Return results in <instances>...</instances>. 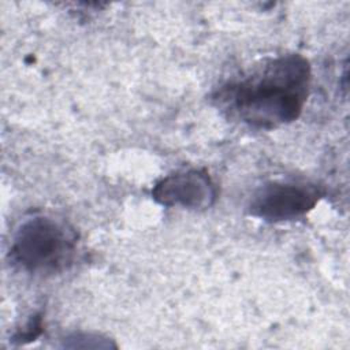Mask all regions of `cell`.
<instances>
[{"mask_svg": "<svg viewBox=\"0 0 350 350\" xmlns=\"http://www.w3.org/2000/svg\"><path fill=\"white\" fill-rule=\"evenodd\" d=\"M310 64L299 53L268 57L221 83L212 98L230 119L257 130L294 122L310 88Z\"/></svg>", "mask_w": 350, "mask_h": 350, "instance_id": "6da1fadb", "label": "cell"}, {"mask_svg": "<svg viewBox=\"0 0 350 350\" xmlns=\"http://www.w3.org/2000/svg\"><path fill=\"white\" fill-rule=\"evenodd\" d=\"M77 246L75 232L63 221L49 216H33L16 228L10 260L29 273H53L72 258Z\"/></svg>", "mask_w": 350, "mask_h": 350, "instance_id": "7a4b0ae2", "label": "cell"}, {"mask_svg": "<svg viewBox=\"0 0 350 350\" xmlns=\"http://www.w3.org/2000/svg\"><path fill=\"white\" fill-rule=\"evenodd\" d=\"M320 197V190L313 185L271 182L254 193L249 204V212L271 223L295 220L312 211Z\"/></svg>", "mask_w": 350, "mask_h": 350, "instance_id": "3957f363", "label": "cell"}, {"mask_svg": "<svg viewBox=\"0 0 350 350\" xmlns=\"http://www.w3.org/2000/svg\"><path fill=\"white\" fill-rule=\"evenodd\" d=\"M152 197L164 206L206 209L216 198V187L208 172L197 168L180 170L159 180Z\"/></svg>", "mask_w": 350, "mask_h": 350, "instance_id": "277c9868", "label": "cell"}]
</instances>
